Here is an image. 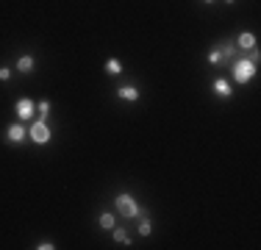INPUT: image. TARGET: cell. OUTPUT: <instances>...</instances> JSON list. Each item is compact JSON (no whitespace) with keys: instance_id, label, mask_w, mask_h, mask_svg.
<instances>
[{"instance_id":"cell-9","label":"cell","mask_w":261,"mask_h":250,"mask_svg":"<svg viewBox=\"0 0 261 250\" xmlns=\"http://www.w3.org/2000/svg\"><path fill=\"white\" fill-rule=\"evenodd\" d=\"M236 45H233V42L231 39H225V42H222V45H220V53H222V61H233V59H236Z\"/></svg>"},{"instance_id":"cell-5","label":"cell","mask_w":261,"mask_h":250,"mask_svg":"<svg viewBox=\"0 0 261 250\" xmlns=\"http://www.w3.org/2000/svg\"><path fill=\"white\" fill-rule=\"evenodd\" d=\"M25 139H28V128H25V122H12L6 128V142L20 145V142H25Z\"/></svg>"},{"instance_id":"cell-14","label":"cell","mask_w":261,"mask_h":250,"mask_svg":"<svg viewBox=\"0 0 261 250\" xmlns=\"http://www.w3.org/2000/svg\"><path fill=\"white\" fill-rule=\"evenodd\" d=\"M139 233H142V236H150V233H153V222H150V217L142 214V220H139Z\"/></svg>"},{"instance_id":"cell-4","label":"cell","mask_w":261,"mask_h":250,"mask_svg":"<svg viewBox=\"0 0 261 250\" xmlns=\"http://www.w3.org/2000/svg\"><path fill=\"white\" fill-rule=\"evenodd\" d=\"M14 114L20 117V122H28V119L36 114V103L28 100V97H20V100L14 103Z\"/></svg>"},{"instance_id":"cell-18","label":"cell","mask_w":261,"mask_h":250,"mask_svg":"<svg viewBox=\"0 0 261 250\" xmlns=\"http://www.w3.org/2000/svg\"><path fill=\"white\" fill-rule=\"evenodd\" d=\"M12 78V70L9 67H0V81H9Z\"/></svg>"},{"instance_id":"cell-17","label":"cell","mask_w":261,"mask_h":250,"mask_svg":"<svg viewBox=\"0 0 261 250\" xmlns=\"http://www.w3.org/2000/svg\"><path fill=\"white\" fill-rule=\"evenodd\" d=\"M56 247V244L53 242H48V239H45V242H39V244H36V250H53Z\"/></svg>"},{"instance_id":"cell-1","label":"cell","mask_w":261,"mask_h":250,"mask_svg":"<svg viewBox=\"0 0 261 250\" xmlns=\"http://www.w3.org/2000/svg\"><path fill=\"white\" fill-rule=\"evenodd\" d=\"M114 206H117V211L125 217V220H134V217H142L145 211L139 208L137 197L130 195V192H119L117 197H114Z\"/></svg>"},{"instance_id":"cell-2","label":"cell","mask_w":261,"mask_h":250,"mask_svg":"<svg viewBox=\"0 0 261 250\" xmlns=\"http://www.w3.org/2000/svg\"><path fill=\"white\" fill-rule=\"evenodd\" d=\"M231 64H233V67H231V70H233V81L242 83V86L253 81L255 72H258V64H253L250 59H233Z\"/></svg>"},{"instance_id":"cell-10","label":"cell","mask_w":261,"mask_h":250,"mask_svg":"<svg viewBox=\"0 0 261 250\" xmlns=\"http://www.w3.org/2000/svg\"><path fill=\"white\" fill-rule=\"evenodd\" d=\"M34 64H36V61H34V56H20V59H17V64H14V67H17V70L23 72V75H28V72H34Z\"/></svg>"},{"instance_id":"cell-19","label":"cell","mask_w":261,"mask_h":250,"mask_svg":"<svg viewBox=\"0 0 261 250\" xmlns=\"http://www.w3.org/2000/svg\"><path fill=\"white\" fill-rule=\"evenodd\" d=\"M203 3H208V6H211V3H214V0H203Z\"/></svg>"},{"instance_id":"cell-6","label":"cell","mask_w":261,"mask_h":250,"mask_svg":"<svg viewBox=\"0 0 261 250\" xmlns=\"http://www.w3.org/2000/svg\"><path fill=\"white\" fill-rule=\"evenodd\" d=\"M211 89L217 97H222V100H228V97H233V89H231V83L225 81V78H217V81L211 83Z\"/></svg>"},{"instance_id":"cell-8","label":"cell","mask_w":261,"mask_h":250,"mask_svg":"<svg viewBox=\"0 0 261 250\" xmlns=\"http://www.w3.org/2000/svg\"><path fill=\"white\" fill-rule=\"evenodd\" d=\"M117 97H119V100H128V103H137L139 100V89H137V86H130V83H128V86H119Z\"/></svg>"},{"instance_id":"cell-3","label":"cell","mask_w":261,"mask_h":250,"mask_svg":"<svg viewBox=\"0 0 261 250\" xmlns=\"http://www.w3.org/2000/svg\"><path fill=\"white\" fill-rule=\"evenodd\" d=\"M28 139L34 145H48L50 139H53V131H50L48 119H36V122L28 128Z\"/></svg>"},{"instance_id":"cell-7","label":"cell","mask_w":261,"mask_h":250,"mask_svg":"<svg viewBox=\"0 0 261 250\" xmlns=\"http://www.w3.org/2000/svg\"><path fill=\"white\" fill-rule=\"evenodd\" d=\"M255 34H250V31H242V34L236 36V39H233V45H236L239 50H250V48H255Z\"/></svg>"},{"instance_id":"cell-13","label":"cell","mask_w":261,"mask_h":250,"mask_svg":"<svg viewBox=\"0 0 261 250\" xmlns=\"http://www.w3.org/2000/svg\"><path fill=\"white\" fill-rule=\"evenodd\" d=\"M97 225L103 228V231H114V225H117V220H114V214H108V211H103L100 214V222Z\"/></svg>"},{"instance_id":"cell-15","label":"cell","mask_w":261,"mask_h":250,"mask_svg":"<svg viewBox=\"0 0 261 250\" xmlns=\"http://www.w3.org/2000/svg\"><path fill=\"white\" fill-rule=\"evenodd\" d=\"M36 111H39V119H48V117H50V100L36 103Z\"/></svg>"},{"instance_id":"cell-20","label":"cell","mask_w":261,"mask_h":250,"mask_svg":"<svg viewBox=\"0 0 261 250\" xmlns=\"http://www.w3.org/2000/svg\"><path fill=\"white\" fill-rule=\"evenodd\" d=\"M225 3H236V0H225Z\"/></svg>"},{"instance_id":"cell-11","label":"cell","mask_w":261,"mask_h":250,"mask_svg":"<svg viewBox=\"0 0 261 250\" xmlns=\"http://www.w3.org/2000/svg\"><path fill=\"white\" fill-rule=\"evenodd\" d=\"M103 70H106V75H122V61H119V59H108Z\"/></svg>"},{"instance_id":"cell-12","label":"cell","mask_w":261,"mask_h":250,"mask_svg":"<svg viewBox=\"0 0 261 250\" xmlns=\"http://www.w3.org/2000/svg\"><path fill=\"white\" fill-rule=\"evenodd\" d=\"M114 242H117V244H122V247H128V244H130V236H128V231H125V228H117V225H114Z\"/></svg>"},{"instance_id":"cell-16","label":"cell","mask_w":261,"mask_h":250,"mask_svg":"<svg viewBox=\"0 0 261 250\" xmlns=\"http://www.w3.org/2000/svg\"><path fill=\"white\" fill-rule=\"evenodd\" d=\"M220 61H222V53H220V48L208 50V64H220Z\"/></svg>"}]
</instances>
